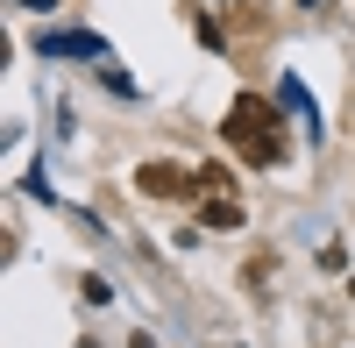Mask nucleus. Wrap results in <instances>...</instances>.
<instances>
[{
    "label": "nucleus",
    "instance_id": "nucleus-2",
    "mask_svg": "<svg viewBox=\"0 0 355 348\" xmlns=\"http://www.w3.org/2000/svg\"><path fill=\"white\" fill-rule=\"evenodd\" d=\"M135 192H150V199H192L206 185H199V171H185V164H142L135 171Z\"/></svg>",
    "mask_w": 355,
    "mask_h": 348
},
{
    "label": "nucleus",
    "instance_id": "nucleus-1",
    "mask_svg": "<svg viewBox=\"0 0 355 348\" xmlns=\"http://www.w3.org/2000/svg\"><path fill=\"white\" fill-rule=\"evenodd\" d=\"M220 128H227V142H234L249 164H284V121H277V107H270V100L242 93V100L227 107V121H220Z\"/></svg>",
    "mask_w": 355,
    "mask_h": 348
},
{
    "label": "nucleus",
    "instance_id": "nucleus-3",
    "mask_svg": "<svg viewBox=\"0 0 355 348\" xmlns=\"http://www.w3.org/2000/svg\"><path fill=\"white\" fill-rule=\"evenodd\" d=\"M199 227H220V235H227V227H242V207L214 192V207H206V220H199Z\"/></svg>",
    "mask_w": 355,
    "mask_h": 348
},
{
    "label": "nucleus",
    "instance_id": "nucleus-4",
    "mask_svg": "<svg viewBox=\"0 0 355 348\" xmlns=\"http://www.w3.org/2000/svg\"><path fill=\"white\" fill-rule=\"evenodd\" d=\"M28 8H50V0H28Z\"/></svg>",
    "mask_w": 355,
    "mask_h": 348
}]
</instances>
